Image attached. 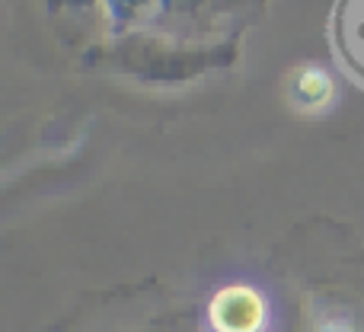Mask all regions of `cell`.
<instances>
[{"mask_svg":"<svg viewBox=\"0 0 364 332\" xmlns=\"http://www.w3.org/2000/svg\"><path fill=\"white\" fill-rule=\"evenodd\" d=\"M262 320V304L250 291H227L214 304V323L224 332H252Z\"/></svg>","mask_w":364,"mask_h":332,"instance_id":"obj_1","label":"cell"}]
</instances>
